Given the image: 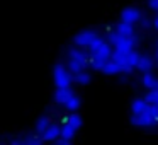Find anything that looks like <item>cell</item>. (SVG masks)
Returning a JSON list of instances; mask_svg holds the SVG:
<instances>
[{
	"label": "cell",
	"mask_w": 158,
	"mask_h": 145,
	"mask_svg": "<svg viewBox=\"0 0 158 145\" xmlns=\"http://www.w3.org/2000/svg\"><path fill=\"white\" fill-rule=\"evenodd\" d=\"M107 41L116 46V50L129 51V50H133L134 46H136L138 39L134 38V36H124V34H119L117 31H114V33H109V34H107Z\"/></svg>",
	"instance_id": "1"
},
{
	"label": "cell",
	"mask_w": 158,
	"mask_h": 145,
	"mask_svg": "<svg viewBox=\"0 0 158 145\" xmlns=\"http://www.w3.org/2000/svg\"><path fill=\"white\" fill-rule=\"evenodd\" d=\"M53 79H55L56 87H70L73 80V73L70 72V68H65L61 63H58L53 70Z\"/></svg>",
	"instance_id": "2"
},
{
	"label": "cell",
	"mask_w": 158,
	"mask_h": 145,
	"mask_svg": "<svg viewBox=\"0 0 158 145\" xmlns=\"http://www.w3.org/2000/svg\"><path fill=\"white\" fill-rule=\"evenodd\" d=\"M89 53H90V56H94V58L109 60V58H112L114 51H112V48H110V43H106V41H102V39H99V41H95L89 48Z\"/></svg>",
	"instance_id": "3"
},
{
	"label": "cell",
	"mask_w": 158,
	"mask_h": 145,
	"mask_svg": "<svg viewBox=\"0 0 158 145\" xmlns=\"http://www.w3.org/2000/svg\"><path fill=\"white\" fill-rule=\"evenodd\" d=\"M99 34H97L94 29H85V31H80L78 34L75 36V45L80 46V48H90L95 41H99Z\"/></svg>",
	"instance_id": "4"
},
{
	"label": "cell",
	"mask_w": 158,
	"mask_h": 145,
	"mask_svg": "<svg viewBox=\"0 0 158 145\" xmlns=\"http://www.w3.org/2000/svg\"><path fill=\"white\" fill-rule=\"evenodd\" d=\"M131 123L134 126H139V128H150V126H155L156 121L153 118H150L146 113H139V114H131Z\"/></svg>",
	"instance_id": "5"
},
{
	"label": "cell",
	"mask_w": 158,
	"mask_h": 145,
	"mask_svg": "<svg viewBox=\"0 0 158 145\" xmlns=\"http://www.w3.org/2000/svg\"><path fill=\"white\" fill-rule=\"evenodd\" d=\"M141 11L138 7H126L123 12H121V19L126 22H131V24H136V22L141 21Z\"/></svg>",
	"instance_id": "6"
},
{
	"label": "cell",
	"mask_w": 158,
	"mask_h": 145,
	"mask_svg": "<svg viewBox=\"0 0 158 145\" xmlns=\"http://www.w3.org/2000/svg\"><path fill=\"white\" fill-rule=\"evenodd\" d=\"M41 137H43V140H44V142H56L60 137H61V126L51 123V125H49V126L44 130V133H43Z\"/></svg>",
	"instance_id": "7"
},
{
	"label": "cell",
	"mask_w": 158,
	"mask_h": 145,
	"mask_svg": "<svg viewBox=\"0 0 158 145\" xmlns=\"http://www.w3.org/2000/svg\"><path fill=\"white\" fill-rule=\"evenodd\" d=\"M73 96V90L70 89V87H56V92H55V101L58 104H63L65 106V103L70 99V97Z\"/></svg>",
	"instance_id": "8"
},
{
	"label": "cell",
	"mask_w": 158,
	"mask_h": 145,
	"mask_svg": "<svg viewBox=\"0 0 158 145\" xmlns=\"http://www.w3.org/2000/svg\"><path fill=\"white\" fill-rule=\"evenodd\" d=\"M83 50H85V48H83ZM83 50H80V46H78V48H70L68 50V56H70V58H73V60H78V62H82L85 67H89L90 58H89V55H87Z\"/></svg>",
	"instance_id": "9"
},
{
	"label": "cell",
	"mask_w": 158,
	"mask_h": 145,
	"mask_svg": "<svg viewBox=\"0 0 158 145\" xmlns=\"http://www.w3.org/2000/svg\"><path fill=\"white\" fill-rule=\"evenodd\" d=\"M136 68L139 70V72H143V73L150 72V70L153 68V58H151V56H148V55H139Z\"/></svg>",
	"instance_id": "10"
},
{
	"label": "cell",
	"mask_w": 158,
	"mask_h": 145,
	"mask_svg": "<svg viewBox=\"0 0 158 145\" xmlns=\"http://www.w3.org/2000/svg\"><path fill=\"white\" fill-rule=\"evenodd\" d=\"M121 72H123V70H121V65L114 58L107 60L104 68H102V73H106V75H116V73H121Z\"/></svg>",
	"instance_id": "11"
},
{
	"label": "cell",
	"mask_w": 158,
	"mask_h": 145,
	"mask_svg": "<svg viewBox=\"0 0 158 145\" xmlns=\"http://www.w3.org/2000/svg\"><path fill=\"white\" fill-rule=\"evenodd\" d=\"M133 26L134 24L126 22V21L121 19V21L117 22V26H116V31L119 33V34H124V36H136V34H134V28H133Z\"/></svg>",
	"instance_id": "12"
},
{
	"label": "cell",
	"mask_w": 158,
	"mask_h": 145,
	"mask_svg": "<svg viewBox=\"0 0 158 145\" xmlns=\"http://www.w3.org/2000/svg\"><path fill=\"white\" fill-rule=\"evenodd\" d=\"M141 82H143V86L146 87L148 90L150 89H158V77H155L153 73L146 72L143 75V79H141Z\"/></svg>",
	"instance_id": "13"
},
{
	"label": "cell",
	"mask_w": 158,
	"mask_h": 145,
	"mask_svg": "<svg viewBox=\"0 0 158 145\" xmlns=\"http://www.w3.org/2000/svg\"><path fill=\"white\" fill-rule=\"evenodd\" d=\"M148 101L146 99H134L133 103H131V111H133L134 114H139V113H144L148 108Z\"/></svg>",
	"instance_id": "14"
},
{
	"label": "cell",
	"mask_w": 158,
	"mask_h": 145,
	"mask_svg": "<svg viewBox=\"0 0 158 145\" xmlns=\"http://www.w3.org/2000/svg\"><path fill=\"white\" fill-rule=\"evenodd\" d=\"M90 73H87L85 70H82V72H78V73H73V82H77V84H80V86H87V84L90 82Z\"/></svg>",
	"instance_id": "15"
},
{
	"label": "cell",
	"mask_w": 158,
	"mask_h": 145,
	"mask_svg": "<svg viewBox=\"0 0 158 145\" xmlns=\"http://www.w3.org/2000/svg\"><path fill=\"white\" fill-rule=\"evenodd\" d=\"M65 121L72 125V126L75 128V130H78V128L82 126V123H83V121H82V116H80V114H77L75 111H72V114H70V116H66V118H65Z\"/></svg>",
	"instance_id": "16"
},
{
	"label": "cell",
	"mask_w": 158,
	"mask_h": 145,
	"mask_svg": "<svg viewBox=\"0 0 158 145\" xmlns=\"http://www.w3.org/2000/svg\"><path fill=\"white\" fill-rule=\"evenodd\" d=\"M80 106H82V99H80L78 96H75V94H73V96L65 103V108H66L68 111H77Z\"/></svg>",
	"instance_id": "17"
},
{
	"label": "cell",
	"mask_w": 158,
	"mask_h": 145,
	"mask_svg": "<svg viewBox=\"0 0 158 145\" xmlns=\"http://www.w3.org/2000/svg\"><path fill=\"white\" fill-rule=\"evenodd\" d=\"M49 125H51V123H49V118L48 116H41L38 120V123H36V133L43 135V133H44V130L49 126Z\"/></svg>",
	"instance_id": "18"
},
{
	"label": "cell",
	"mask_w": 158,
	"mask_h": 145,
	"mask_svg": "<svg viewBox=\"0 0 158 145\" xmlns=\"http://www.w3.org/2000/svg\"><path fill=\"white\" fill-rule=\"evenodd\" d=\"M68 68H70V72H72V73H78V72H82V70H85L87 67L83 65L82 62H78V60L70 58L68 60Z\"/></svg>",
	"instance_id": "19"
},
{
	"label": "cell",
	"mask_w": 158,
	"mask_h": 145,
	"mask_svg": "<svg viewBox=\"0 0 158 145\" xmlns=\"http://www.w3.org/2000/svg\"><path fill=\"white\" fill-rule=\"evenodd\" d=\"M75 128L72 126L70 123H63V126H61V137L63 138H70V140H73V137H75Z\"/></svg>",
	"instance_id": "20"
},
{
	"label": "cell",
	"mask_w": 158,
	"mask_h": 145,
	"mask_svg": "<svg viewBox=\"0 0 158 145\" xmlns=\"http://www.w3.org/2000/svg\"><path fill=\"white\" fill-rule=\"evenodd\" d=\"M107 60L104 58H94V56H90V62H89V67H92L94 70H97V72H102L104 65H106Z\"/></svg>",
	"instance_id": "21"
},
{
	"label": "cell",
	"mask_w": 158,
	"mask_h": 145,
	"mask_svg": "<svg viewBox=\"0 0 158 145\" xmlns=\"http://www.w3.org/2000/svg\"><path fill=\"white\" fill-rule=\"evenodd\" d=\"M41 142H44L43 140V137L39 138V137H27V138H21V140H14L12 143H31V145H39Z\"/></svg>",
	"instance_id": "22"
},
{
	"label": "cell",
	"mask_w": 158,
	"mask_h": 145,
	"mask_svg": "<svg viewBox=\"0 0 158 145\" xmlns=\"http://www.w3.org/2000/svg\"><path fill=\"white\" fill-rule=\"evenodd\" d=\"M144 99L150 104H156L158 106V89H150L146 92V96H144Z\"/></svg>",
	"instance_id": "23"
},
{
	"label": "cell",
	"mask_w": 158,
	"mask_h": 145,
	"mask_svg": "<svg viewBox=\"0 0 158 145\" xmlns=\"http://www.w3.org/2000/svg\"><path fill=\"white\" fill-rule=\"evenodd\" d=\"M144 113H146L150 118H153V120L158 123V106H156V104H148V108H146Z\"/></svg>",
	"instance_id": "24"
},
{
	"label": "cell",
	"mask_w": 158,
	"mask_h": 145,
	"mask_svg": "<svg viewBox=\"0 0 158 145\" xmlns=\"http://www.w3.org/2000/svg\"><path fill=\"white\" fill-rule=\"evenodd\" d=\"M56 143H58V145H68V143H72V140H70V138H63V137H60L58 140H56Z\"/></svg>",
	"instance_id": "25"
},
{
	"label": "cell",
	"mask_w": 158,
	"mask_h": 145,
	"mask_svg": "<svg viewBox=\"0 0 158 145\" xmlns=\"http://www.w3.org/2000/svg\"><path fill=\"white\" fill-rule=\"evenodd\" d=\"M148 5H150V9H153V11L158 12V0H150V2H148Z\"/></svg>",
	"instance_id": "26"
},
{
	"label": "cell",
	"mask_w": 158,
	"mask_h": 145,
	"mask_svg": "<svg viewBox=\"0 0 158 145\" xmlns=\"http://www.w3.org/2000/svg\"><path fill=\"white\" fill-rule=\"evenodd\" d=\"M139 22H141V28H148V26H153V21L150 22L148 19H143V17H141V21H139Z\"/></svg>",
	"instance_id": "27"
},
{
	"label": "cell",
	"mask_w": 158,
	"mask_h": 145,
	"mask_svg": "<svg viewBox=\"0 0 158 145\" xmlns=\"http://www.w3.org/2000/svg\"><path fill=\"white\" fill-rule=\"evenodd\" d=\"M153 28H155V29H156V31H158V14L155 15V19H153Z\"/></svg>",
	"instance_id": "28"
},
{
	"label": "cell",
	"mask_w": 158,
	"mask_h": 145,
	"mask_svg": "<svg viewBox=\"0 0 158 145\" xmlns=\"http://www.w3.org/2000/svg\"><path fill=\"white\" fill-rule=\"evenodd\" d=\"M156 55H158V43H156Z\"/></svg>",
	"instance_id": "29"
},
{
	"label": "cell",
	"mask_w": 158,
	"mask_h": 145,
	"mask_svg": "<svg viewBox=\"0 0 158 145\" xmlns=\"http://www.w3.org/2000/svg\"><path fill=\"white\" fill-rule=\"evenodd\" d=\"M156 65H158V55H156Z\"/></svg>",
	"instance_id": "30"
}]
</instances>
